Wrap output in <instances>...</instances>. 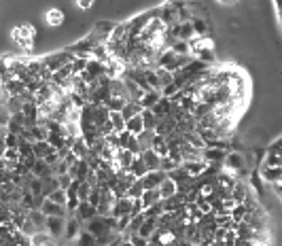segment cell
I'll use <instances>...</instances> for the list:
<instances>
[{"mask_svg": "<svg viewBox=\"0 0 282 246\" xmlns=\"http://www.w3.org/2000/svg\"><path fill=\"white\" fill-rule=\"evenodd\" d=\"M251 195H253V193H251V187L246 185V183H242V181H238V183H236V187H233V191H231V197L236 200V204L246 202Z\"/></svg>", "mask_w": 282, "mask_h": 246, "instance_id": "9a60e30c", "label": "cell"}, {"mask_svg": "<svg viewBox=\"0 0 282 246\" xmlns=\"http://www.w3.org/2000/svg\"><path fill=\"white\" fill-rule=\"evenodd\" d=\"M93 3H96V0H77V7L81 11H89L93 7Z\"/></svg>", "mask_w": 282, "mask_h": 246, "instance_id": "e575fe53", "label": "cell"}, {"mask_svg": "<svg viewBox=\"0 0 282 246\" xmlns=\"http://www.w3.org/2000/svg\"><path fill=\"white\" fill-rule=\"evenodd\" d=\"M83 231V227H81V221L75 217V215H68L66 219V227H64V240L66 242H75L79 238V233Z\"/></svg>", "mask_w": 282, "mask_h": 246, "instance_id": "8992f818", "label": "cell"}, {"mask_svg": "<svg viewBox=\"0 0 282 246\" xmlns=\"http://www.w3.org/2000/svg\"><path fill=\"white\" fill-rule=\"evenodd\" d=\"M181 166L185 168V172L189 174L191 179H197V177H202V174L210 168V163L206 159H191V161H183Z\"/></svg>", "mask_w": 282, "mask_h": 246, "instance_id": "5b68a950", "label": "cell"}, {"mask_svg": "<svg viewBox=\"0 0 282 246\" xmlns=\"http://www.w3.org/2000/svg\"><path fill=\"white\" fill-rule=\"evenodd\" d=\"M140 157H143V161H145V166L149 168V172H155V170H159L161 157H159V155H157L153 149H145L143 153H140Z\"/></svg>", "mask_w": 282, "mask_h": 246, "instance_id": "4fadbf2b", "label": "cell"}, {"mask_svg": "<svg viewBox=\"0 0 282 246\" xmlns=\"http://www.w3.org/2000/svg\"><path fill=\"white\" fill-rule=\"evenodd\" d=\"M263 166H272V168H274V166H282V157L276 155V153H267Z\"/></svg>", "mask_w": 282, "mask_h": 246, "instance_id": "d6a6232c", "label": "cell"}, {"mask_svg": "<svg viewBox=\"0 0 282 246\" xmlns=\"http://www.w3.org/2000/svg\"><path fill=\"white\" fill-rule=\"evenodd\" d=\"M238 242V231L236 229H225V238H223V244L225 246H233Z\"/></svg>", "mask_w": 282, "mask_h": 246, "instance_id": "1f68e13d", "label": "cell"}, {"mask_svg": "<svg viewBox=\"0 0 282 246\" xmlns=\"http://www.w3.org/2000/svg\"><path fill=\"white\" fill-rule=\"evenodd\" d=\"M143 193H145V187H143V181L140 179H136L132 185H130V189H127V197H132V200H136V197H143Z\"/></svg>", "mask_w": 282, "mask_h": 246, "instance_id": "f1b7e54d", "label": "cell"}, {"mask_svg": "<svg viewBox=\"0 0 282 246\" xmlns=\"http://www.w3.org/2000/svg\"><path fill=\"white\" fill-rule=\"evenodd\" d=\"M172 107H174V104L170 102V98L161 96V98H159V102H157V104H155V107H153L151 111H153V115H155L157 119H163V117H168V115L172 113Z\"/></svg>", "mask_w": 282, "mask_h": 246, "instance_id": "5bb4252c", "label": "cell"}, {"mask_svg": "<svg viewBox=\"0 0 282 246\" xmlns=\"http://www.w3.org/2000/svg\"><path fill=\"white\" fill-rule=\"evenodd\" d=\"M70 246H77V244H70Z\"/></svg>", "mask_w": 282, "mask_h": 246, "instance_id": "74e56055", "label": "cell"}, {"mask_svg": "<svg viewBox=\"0 0 282 246\" xmlns=\"http://www.w3.org/2000/svg\"><path fill=\"white\" fill-rule=\"evenodd\" d=\"M151 149L155 151L159 157H168L170 155V145L166 136H159V134H153V140H151Z\"/></svg>", "mask_w": 282, "mask_h": 246, "instance_id": "8fae6325", "label": "cell"}, {"mask_svg": "<svg viewBox=\"0 0 282 246\" xmlns=\"http://www.w3.org/2000/svg\"><path fill=\"white\" fill-rule=\"evenodd\" d=\"M219 3H223V5H233V3H238V0H219Z\"/></svg>", "mask_w": 282, "mask_h": 246, "instance_id": "8d00e7d4", "label": "cell"}, {"mask_svg": "<svg viewBox=\"0 0 282 246\" xmlns=\"http://www.w3.org/2000/svg\"><path fill=\"white\" fill-rule=\"evenodd\" d=\"M45 21H47V26L57 28V26H62V23H64V13L60 9H49L45 13Z\"/></svg>", "mask_w": 282, "mask_h": 246, "instance_id": "7402d4cb", "label": "cell"}, {"mask_svg": "<svg viewBox=\"0 0 282 246\" xmlns=\"http://www.w3.org/2000/svg\"><path fill=\"white\" fill-rule=\"evenodd\" d=\"M109 121L113 123V127H115L117 134L125 130V119H123V115H121L119 111H109Z\"/></svg>", "mask_w": 282, "mask_h": 246, "instance_id": "484cf974", "label": "cell"}, {"mask_svg": "<svg viewBox=\"0 0 282 246\" xmlns=\"http://www.w3.org/2000/svg\"><path fill=\"white\" fill-rule=\"evenodd\" d=\"M269 153H276V155H280L282 157V138L280 140H276V143L269 147Z\"/></svg>", "mask_w": 282, "mask_h": 246, "instance_id": "d590c367", "label": "cell"}, {"mask_svg": "<svg viewBox=\"0 0 282 246\" xmlns=\"http://www.w3.org/2000/svg\"><path fill=\"white\" fill-rule=\"evenodd\" d=\"M143 111H145V109H143V107H140V104H138V102H127V104H125V107H123V109H121L119 113L123 115V119L127 121V119H132V117H136V115H140V113H143Z\"/></svg>", "mask_w": 282, "mask_h": 246, "instance_id": "d4e9b609", "label": "cell"}, {"mask_svg": "<svg viewBox=\"0 0 282 246\" xmlns=\"http://www.w3.org/2000/svg\"><path fill=\"white\" fill-rule=\"evenodd\" d=\"M159 98H161V91H157V89H151V91H145V96L143 98H140V107H143V109H153V107H155V104L159 102Z\"/></svg>", "mask_w": 282, "mask_h": 246, "instance_id": "44dd1931", "label": "cell"}, {"mask_svg": "<svg viewBox=\"0 0 282 246\" xmlns=\"http://www.w3.org/2000/svg\"><path fill=\"white\" fill-rule=\"evenodd\" d=\"M132 202H134V200H132V197H127V195L117 197L115 204H113V213H111V217L119 219V217L130 215V213H132Z\"/></svg>", "mask_w": 282, "mask_h": 246, "instance_id": "ba28073f", "label": "cell"}, {"mask_svg": "<svg viewBox=\"0 0 282 246\" xmlns=\"http://www.w3.org/2000/svg\"><path fill=\"white\" fill-rule=\"evenodd\" d=\"M64 227H66V217H47L45 221V231L53 240H60L64 236Z\"/></svg>", "mask_w": 282, "mask_h": 246, "instance_id": "277c9868", "label": "cell"}, {"mask_svg": "<svg viewBox=\"0 0 282 246\" xmlns=\"http://www.w3.org/2000/svg\"><path fill=\"white\" fill-rule=\"evenodd\" d=\"M140 115H143V121H145V130H151V132H155V125H157V117L155 115H153V111H149V109H145L143 113H140Z\"/></svg>", "mask_w": 282, "mask_h": 246, "instance_id": "83f0119b", "label": "cell"}, {"mask_svg": "<svg viewBox=\"0 0 282 246\" xmlns=\"http://www.w3.org/2000/svg\"><path fill=\"white\" fill-rule=\"evenodd\" d=\"M43 183V197H49L55 189H60V181H57L55 174H49V177H43L41 179Z\"/></svg>", "mask_w": 282, "mask_h": 246, "instance_id": "ffe728a7", "label": "cell"}, {"mask_svg": "<svg viewBox=\"0 0 282 246\" xmlns=\"http://www.w3.org/2000/svg\"><path fill=\"white\" fill-rule=\"evenodd\" d=\"M225 151H223V147H206L204 151H202V159H206L208 163L210 161H223L225 159Z\"/></svg>", "mask_w": 282, "mask_h": 246, "instance_id": "ac0fdd59", "label": "cell"}, {"mask_svg": "<svg viewBox=\"0 0 282 246\" xmlns=\"http://www.w3.org/2000/svg\"><path fill=\"white\" fill-rule=\"evenodd\" d=\"M189 43V55L195 57V60H208V62H213V55H215V43L213 39L208 37V34H195V37L191 41H187Z\"/></svg>", "mask_w": 282, "mask_h": 246, "instance_id": "6da1fadb", "label": "cell"}, {"mask_svg": "<svg viewBox=\"0 0 282 246\" xmlns=\"http://www.w3.org/2000/svg\"><path fill=\"white\" fill-rule=\"evenodd\" d=\"M159 189V195H161V200H168V197H172V195H176L179 193V185H176L170 177H166L161 181V185L157 187Z\"/></svg>", "mask_w": 282, "mask_h": 246, "instance_id": "2e32d148", "label": "cell"}, {"mask_svg": "<svg viewBox=\"0 0 282 246\" xmlns=\"http://www.w3.org/2000/svg\"><path fill=\"white\" fill-rule=\"evenodd\" d=\"M34 37H37V28L30 26V23H23V26L11 30V39H13L23 51H30L34 47Z\"/></svg>", "mask_w": 282, "mask_h": 246, "instance_id": "7a4b0ae2", "label": "cell"}, {"mask_svg": "<svg viewBox=\"0 0 282 246\" xmlns=\"http://www.w3.org/2000/svg\"><path fill=\"white\" fill-rule=\"evenodd\" d=\"M166 177H168V174L163 172V170H155V172H147L140 181H143V187H145V191H147V189H157Z\"/></svg>", "mask_w": 282, "mask_h": 246, "instance_id": "9c48e42d", "label": "cell"}, {"mask_svg": "<svg viewBox=\"0 0 282 246\" xmlns=\"http://www.w3.org/2000/svg\"><path fill=\"white\" fill-rule=\"evenodd\" d=\"M181 166V161H176L174 157H161V163H159V170H163V172H166V174H170L172 170H176V168H179Z\"/></svg>", "mask_w": 282, "mask_h": 246, "instance_id": "f546056e", "label": "cell"}, {"mask_svg": "<svg viewBox=\"0 0 282 246\" xmlns=\"http://www.w3.org/2000/svg\"><path fill=\"white\" fill-rule=\"evenodd\" d=\"M98 215V210H96V206H91L87 200L85 202H79V206H77V210H75V217L83 223V221H89V219H93Z\"/></svg>", "mask_w": 282, "mask_h": 246, "instance_id": "30bf717a", "label": "cell"}, {"mask_svg": "<svg viewBox=\"0 0 282 246\" xmlns=\"http://www.w3.org/2000/svg\"><path fill=\"white\" fill-rule=\"evenodd\" d=\"M261 179L265 181V183H269V185H276V183H280L282 181V166H263V170H261Z\"/></svg>", "mask_w": 282, "mask_h": 246, "instance_id": "7c38bea8", "label": "cell"}, {"mask_svg": "<svg viewBox=\"0 0 282 246\" xmlns=\"http://www.w3.org/2000/svg\"><path fill=\"white\" fill-rule=\"evenodd\" d=\"M57 181H60V189H68V187L73 185V179H70L68 174H60V177H57Z\"/></svg>", "mask_w": 282, "mask_h": 246, "instance_id": "836d02e7", "label": "cell"}, {"mask_svg": "<svg viewBox=\"0 0 282 246\" xmlns=\"http://www.w3.org/2000/svg\"><path fill=\"white\" fill-rule=\"evenodd\" d=\"M127 172H130V174H134L136 179H143L145 174L149 172V168L145 166V161H143V157H140V155H136V157H134V161H132V166L127 168Z\"/></svg>", "mask_w": 282, "mask_h": 246, "instance_id": "603a6c76", "label": "cell"}, {"mask_svg": "<svg viewBox=\"0 0 282 246\" xmlns=\"http://www.w3.org/2000/svg\"><path fill=\"white\" fill-rule=\"evenodd\" d=\"M143 204H145V210L147 208H151V206H155V204H159L161 202V195H159V189H147L145 193H143Z\"/></svg>", "mask_w": 282, "mask_h": 246, "instance_id": "cb8c5ba5", "label": "cell"}, {"mask_svg": "<svg viewBox=\"0 0 282 246\" xmlns=\"http://www.w3.org/2000/svg\"><path fill=\"white\" fill-rule=\"evenodd\" d=\"M125 130L130 132V134H134V136H140L145 132V121H143V115H136V117H132V119H127L125 121Z\"/></svg>", "mask_w": 282, "mask_h": 246, "instance_id": "d6986e66", "label": "cell"}, {"mask_svg": "<svg viewBox=\"0 0 282 246\" xmlns=\"http://www.w3.org/2000/svg\"><path fill=\"white\" fill-rule=\"evenodd\" d=\"M223 168L238 177V174H244V172H246V159H244L242 153L233 151V153H227L225 159H223Z\"/></svg>", "mask_w": 282, "mask_h": 246, "instance_id": "3957f363", "label": "cell"}, {"mask_svg": "<svg viewBox=\"0 0 282 246\" xmlns=\"http://www.w3.org/2000/svg\"><path fill=\"white\" fill-rule=\"evenodd\" d=\"M39 208H41V213H43L45 217H66V213H68V208H66V206L51 202L49 197H43V202H41Z\"/></svg>", "mask_w": 282, "mask_h": 246, "instance_id": "52a82bcc", "label": "cell"}, {"mask_svg": "<svg viewBox=\"0 0 282 246\" xmlns=\"http://www.w3.org/2000/svg\"><path fill=\"white\" fill-rule=\"evenodd\" d=\"M75 242H77V246H98V238L93 236V233H89L87 229L81 231Z\"/></svg>", "mask_w": 282, "mask_h": 246, "instance_id": "4316f807", "label": "cell"}, {"mask_svg": "<svg viewBox=\"0 0 282 246\" xmlns=\"http://www.w3.org/2000/svg\"><path fill=\"white\" fill-rule=\"evenodd\" d=\"M157 231V219H153V217H145L143 221V225H140V229L136 231L138 236H143L147 240H151V236Z\"/></svg>", "mask_w": 282, "mask_h": 246, "instance_id": "e0dca14e", "label": "cell"}, {"mask_svg": "<svg viewBox=\"0 0 282 246\" xmlns=\"http://www.w3.org/2000/svg\"><path fill=\"white\" fill-rule=\"evenodd\" d=\"M49 200H51V202H55V204L66 206V189H55V191L49 195Z\"/></svg>", "mask_w": 282, "mask_h": 246, "instance_id": "4dcf8cb0", "label": "cell"}]
</instances>
